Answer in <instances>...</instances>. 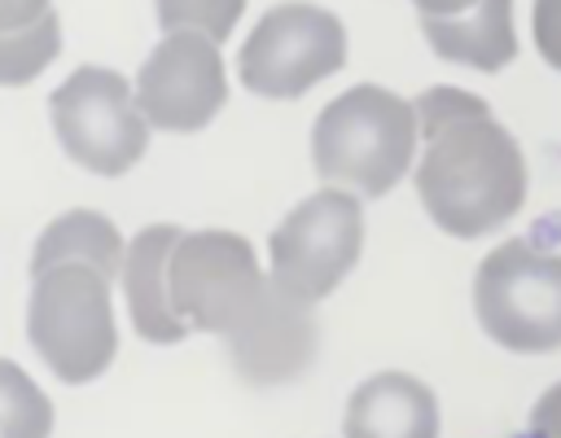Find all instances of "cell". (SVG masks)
Wrapping results in <instances>:
<instances>
[{
  "label": "cell",
  "mask_w": 561,
  "mask_h": 438,
  "mask_svg": "<svg viewBox=\"0 0 561 438\" xmlns=\"http://www.w3.org/2000/svg\"><path fill=\"white\" fill-rule=\"evenodd\" d=\"M131 101L149 131H171V136H193L228 101V70L219 44L193 31H171L153 44V53L140 61L131 79Z\"/></svg>",
  "instance_id": "obj_9"
},
{
  "label": "cell",
  "mask_w": 561,
  "mask_h": 438,
  "mask_svg": "<svg viewBox=\"0 0 561 438\" xmlns=\"http://www.w3.org/2000/svg\"><path fill=\"white\" fill-rule=\"evenodd\" d=\"M530 31H535L539 57L552 70H561V0H535L530 4Z\"/></svg>",
  "instance_id": "obj_18"
},
{
  "label": "cell",
  "mask_w": 561,
  "mask_h": 438,
  "mask_svg": "<svg viewBox=\"0 0 561 438\" xmlns=\"http://www.w3.org/2000/svg\"><path fill=\"white\" fill-rule=\"evenodd\" d=\"M61 53V18L48 9L22 31H0V88H22L39 79Z\"/></svg>",
  "instance_id": "obj_15"
},
{
  "label": "cell",
  "mask_w": 561,
  "mask_h": 438,
  "mask_svg": "<svg viewBox=\"0 0 561 438\" xmlns=\"http://www.w3.org/2000/svg\"><path fill=\"white\" fill-rule=\"evenodd\" d=\"M224 342L245 385H289L311 368L320 350V324L307 302L267 280L250 315Z\"/></svg>",
  "instance_id": "obj_10"
},
{
  "label": "cell",
  "mask_w": 561,
  "mask_h": 438,
  "mask_svg": "<svg viewBox=\"0 0 561 438\" xmlns=\"http://www.w3.org/2000/svg\"><path fill=\"white\" fill-rule=\"evenodd\" d=\"M48 118L66 158L105 180L127 175L149 149V123L131 101V83L110 66L70 70L48 96Z\"/></svg>",
  "instance_id": "obj_7"
},
{
  "label": "cell",
  "mask_w": 561,
  "mask_h": 438,
  "mask_svg": "<svg viewBox=\"0 0 561 438\" xmlns=\"http://www.w3.org/2000/svg\"><path fill=\"white\" fill-rule=\"evenodd\" d=\"M158 9V26L171 31H193L206 35L210 44H224L232 35V26L245 13V0H153Z\"/></svg>",
  "instance_id": "obj_17"
},
{
  "label": "cell",
  "mask_w": 561,
  "mask_h": 438,
  "mask_svg": "<svg viewBox=\"0 0 561 438\" xmlns=\"http://www.w3.org/2000/svg\"><path fill=\"white\" fill-rule=\"evenodd\" d=\"M110 289L92 267H53L31 280L26 337L57 381L88 385L114 364L118 324Z\"/></svg>",
  "instance_id": "obj_3"
},
{
  "label": "cell",
  "mask_w": 561,
  "mask_h": 438,
  "mask_svg": "<svg viewBox=\"0 0 561 438\" xmlns=\"http://www.w3.org/2000/svg\"><path fill=\"white\" fill-rule=\"evenodd\" d=\"M53 9V0H0V31H22L39 22Z\"/></svg>",
  "instance_id": "obj_20"
},
{
  "label": "cell",
  "mask_w": 561,
  "mask_h": 438,
  "mask_svg": "<svg viewBox=\"0 0 561 438\" xmlns=\"http://www.w3.org/2000/svg\"><path fill=\"white\" fill-rule=\"evenodd\" d=\"M180 232H184L180 223H149L123 250L118 285L127 298L131 328L149 346H175L188 337V324L171 311V289H167V267H171V250H175Z\"/></svg>",
  "instance_id": "obj_11"
},
{
  "label": "cell",
  "mask_w": 561,
  "mask_h": 438,
  "mask_svg": "<svg viewBox=\"0 0 561 438\" xmlns=\"http://www.w3.org/2000/svg\"><path fill=\"white\" fill-rule=\"evenodd\" d=\"M346 66V26L333 9L311 0L272 4L237 53V74L254 96L298 101Z\"/></svg>",
  "instance_id": "obj_6"
},
{
  "label": "cell",
  "mask_w": 561,
  "mask_h": 438,
  "mask_svg": "<svg viewBox=\"0 0 561 438\" xmlns=\"http://www.w3.org/2000/svg\"><path fill=\"white\" fill-rule=\"evenodd\" d=\"M421 35L434 57L495 74L517 57L513 31V0H478L456 18H421Z\"/></svg>",
  "instance_id": "obj_13"
},
{
  "label": "cell",
  "mask_w": 561,
  "mask_h": 438,
  "mask_svg": "<svg viewBox=\"0 0 561 438\" xmlns=\"http://www.w3.org/2000/svg\"><path fill=\"white\" fill-rule=\"evenodd\" d=\"M267 276L259 267L254 245L228 228H193L180 232L167 267L171 311L188 324V333L228 337L250 307L259 302Z\"/></svg>",
  "instance_id": "obj_8"
},
{
  "label": "cell",
  "mask_w": 561,
  "mask_h": 438,
  "mask_svg": "<svg viewBox=\"0 0 561 438\" xmlns=\"http://www.w3.org/2000/svg\"><path fill=\"white\" fill-rule=\"evenodd\" d=\"M530 438H561V381L548 385L530 407Z\"/></svg>",
  "instance_id": "obj_19"
},
{
  "label": "cell",
  "mask_w": 561,
  "mask_h": 438,
  "mask_svg": "<svg viewBox=\"0 0 561 438\" xmlns=\"http://www.w3.org/2000/svg\"><path fill=\"white\" fill-rule=\"evenodd\" d=\"M416 162L412 101L381 83H355L333 96L311 123V166L324 188H346L359 201L386 197Z\"/></svg>",
  "instance_id": "obj_2"
},
{
  "label": "cell",
  "mask_w": 561,
  "mask_h": 438,
  "mask_svg": "<svg viewBox=\"0 0 561 438\" xmlns=\"http://www.w3.org/2000/svg\"><path fill=\"white\" fill-rule=\"evenodd\" d=\"M364 254V201L346 188L302 197L267 237V280L289 298L316 307L329 298Z\"/></svg>",
  "instance_id": "obj_5"
},
{
  "label": "cell",
  "mask_w": 561,
  "mask_h": 438,
  "mask_svg": "<svg viewBox=\"0 0 561 438\" xmlns=\"http://www.w3.org/2000/svg\"><path fill=\"white\" fill-rule=\"evenodd\" d=\"M473 315L482 333L513 355L561 350V254L526 237L500 241L478 263Z\"/></svg>",
  "instance_id": "obj_4"
},
{
  "label": "cell",
  "mask_w": 561,
  "mask_h": 438,
  "mask_svg": "<svg viewBox=\"0 0 561 438\" xmlns=\"http://www.w3.org/2000/svg\"><path fill=\"white\" fill-rule=\"evenodd\" d=\"M123 250L127 245L110 215L75 206L66 215H57L53 223H44V232L31 250V280L53 267H92L96 276H105L114 285L123 272Z\"/></svg>",
  "instance_id": "obj_14"
},
{
  "label": "cell",
  "mask_w": 561,
  "mask_h": 438,
  "mask_svg": "<svg viewBox=\"0 0 561 438\" xmlns=\"http://www.w3.org/2000/svg\"><path fill=\"white\" fill-rule=\"evenodd\" d=\"M53 403L26 368L0 355V438H53Z\"/></svg>",
  "instance_id": "obj_16"
},
{
  "label": "cell",
  "mask_w": 561,
  "mask_h": 438,
  "mask_svg": "<svg viewBox=\"0 0 561 438\" xmlns=\"http://www.w3.org/2000/svg\"><path fill=\"white\" fill-rule=\"evenodd\" d=\"M416 197L430 223L456 241L504 228L526 201V153L491 105L465 88L434 83L412 101Z\"/></svg>",
  "instance_id": "obj_1"
},
{
  "label": "cell",
  "mask_w": 561,
  "mask_h": 438,
  "mask_svg": "<svg viewBox=\"0 0 561 438\" xmlns=\"http://www.w3.org/2000/svg\"><path fill=\"white\" fill-rule=\"evenodd\" d=\"M443 416L434 390L399 368L364 377L342 416V438H438Z\"/></svg>",
  "instance_id": "obj_12"
},
{
  "label": "cell",
  "mask_w": 561,
  "mask_h": 438,
  "mask_svg": "<svg viewBox=\"0 0 561 438\" xmlns=\"http://www.w3.org/2000/svg\"><path fill=\"white\" fill-rule=\"evenodd\" d=\"M412 4H416L421 18H456V13H465L478 0H412Z\"/></svg>",
  "instance_id": "obj_21"
}]
</instances>
